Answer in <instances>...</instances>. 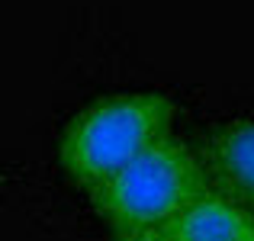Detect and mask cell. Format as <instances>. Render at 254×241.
<instances>
[{"label":"cell","instance_id":"6da1fadb","mask_svg":"<svg viewBox=\"0 0 254 241\" xmlns=\"http://www.w3.org/2000/svg\"><path fill=\"white\" fill-rule=\"evenodd\" d=\"M177 106L164 93H116L93 100L62 132L58 161L77 186L110 180L132 158L171 135Z\"/></svg>","mask_w":254,"mask_h":241},{"label":"cell","instance_id":"7a4b0ae2","mask_svg":"<svg viewBox=\"0 0 254 241\" xmlns=\"http://www.w3.org/2000/svg\"><path fill=\"white\" fill-rule=\"evenodd\" d=\"M203 190L206 174L196 155L168 135L132 158L110 180L90 186L87 196L116 235H129L142 229H164Z\"/></svg>","mask_w":254,"mask_h":241},{"label":"cell","instance_id":"3957f363","mask_svg":"<svg viewBox=\"0 0 254 241\" xmlns=\"http://www.w3.org/2000/svg\"><path fill=\"white\" fill-rule=\"evenodd\" d=\"M164 232L171 241H248L254 238V216L235 199L203 190L164 225Z\"/></svg>","mask_w":254,"mask_h":241},{"label":"cell","instance_id":"277c9868","mask_svg":"<svg viewBox=\"0 0 254 241\" xmlns=\"http://www.w3.org/2000/svg\"><path fill=\"white\" fill-rule=\"evenodd\" d=\"M212 161L222 183L254 206V119L225 125L212 142Z\"/></svg>","mask_w":254,"mask_h":241},{"label":"cell","instance_id":"5b68a950","mask_svg":"<svg viewBox=\"0 0 254 241\" xmlns=\"http://www.w3.org/2000/svg\"><path fill=\"white\" fill-rule=\"evenodd\" d=\"M119 241H171L164 229H142V232H129V235H119Z\"/></svg>","mask_w":254,"mask_h":241},{"label":"cell","instance_id":"8992f818","mask_svg":"<svg viewBox=\"0 0 254 241\" xmlns=\"http://www.w3.org/2000/svg\"><path fill=\"white\" fill-rule=\"evenodd\" d=\"M248 241H254V238H248Z\"/></svg>","mask_w":254,"mask_h":241}]
</instances>
